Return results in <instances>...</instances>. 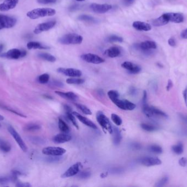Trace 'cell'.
<instances>
[{
    "instance_id": "obj_1",
    "label": "cell",
    "mask_w": 187,
    "mask_h": 187,
    "mask_svg": "<svg viewBox=\"0 0 187 187\" xmlns=\"http://www.w3.org/2000/svg\"><path fill=\"white\" fill-rule=\"evenodd\" d=\"M56 14V10L50 8H39L34 9L27 13V16L31 19H36L41 17H51Z\"/></svg>"
},
{
    "instance_id": "obj_2",
    "label": "cell",
    "mask_w": 187,
    "mask_h": 187,
    "mask_svg": "<svg viewBox=\"0 0 187 187\" xmlns=\"http://www.w3.org/2000/svg\"><path fill=\"white\" fill-rule=\"evenodd\" d=\"M83 38L79 34L69 33L64 35L59 39V43L62 45H79L82 44Z\"/></svg>"
},
{
    "instance_id": "obj_3",
    "label": "cell",
    "mask_w": 187,
    "mask_h": 187,
    "mask_svg": "<svg viewBox=\"0 0 187 187\" xmlns=\"http://www.w3.org/2000/svg\"><path fill=\"white\" fill-rule=\"evenodd\" d=\"M96 119L100 125L105 130L108 131L110 134L113 133V127L110 121L108 118L102 112H98L96 115Z\"/></svg>"
},
{
    "instance_id": "obj_4",
    "label": "cell",
    "mask_w": 187,
    "mask_h": 187,
    "mask_svg": "<svg viewBox=\"0 0 187 187\" xmlns=\"http://www.w3.org/2000/svg\"><path fill=\"white\" fill-rule=\"evenodd\" d=\"M134 47L144 53L149 54L151 50L156 49L157 46L155 42L152 41H145L140 44H135Z\"/></svg>"
},
{
    "instance_id": "obj_5",
    "label": "cell",
    "mask_w": 187,
    "mask_h": 187,
    "mask_svg": "<svg viewBox=\"0 0 187 187\" xmlns=\"http://www.w3.org/2000/svg\"><path fill=\"white\" fill-rule=\"evenodd\" d=\"M65 149L58 146H48L42 150V153L48 156H62L66 153Z\"/></svg>"
},
{
    "instance_id": "obj_6",
    "label": "cell",
    "mask_w": 187,
    "mask_h": 187,
    "mask_svg": "<svg viewBox=\"0 0 187 187\" xmlns=\"http://www.w3.org/2000/svg\"><path fill=\"white\" fill-rule=\"evenodd\" d=\"M26 55V52L24 50L21 51L18 49H14L8 51L7 53H3L0 55V56L3 58H7L8 59H17L19 58H22Z\"/></svg>"
},
{
    "instance_id": "obj_7",
    "label": "cell",
    "mask_w": 187,
    "mask_h": 187,
    "mask_svg": "<svg viewBox=\"0 0 187 187\" xmlns=\"http://www.w3.org/2000/svg\"><path fill=\"white\" fill-rule=\"evenodd\" d=\"M8 130L10 134L13 136L16 142L18 143L19 146L21 149V150L24 152L28 151V146L26 145L23 139L21 138L19 134L16 131V130L13 128L12 126L9 125L8 127Z\"/></svg>"
},
{
    "instance_id": "obj_8",
    "label": "cell",
    "mask_w": 187,
    "mask_h": 187,
    "mask_svg": "<svg viewBox=\"0 0 187 187\" xmlns=\"http://www.w3.org/2000/svg\"><path fill=\"white\" fill-rule=\"evenodd\" d=\"M17 20L9 16L0 15V30L11 28L16 25Z\"/></svg>"
},
{
    "instance_id": "obj_9",
    "label": "cell",
    "mask_w": 187,
    "mask_h": 187,
    "mask_svg": "<svg viewBox=\"0 0 187 187\" xmlns=\"http://www.w3.org/2000/svg\"><path fill=\"white\" fill-rule=\"evenodd\" d=\"M81 59L85 62L92 63V64H99L105 62V59H103L101 56L92 53H87L81 55Z\"/></svg>"
},
{
    "instance_id": "obj_10",
    "label": "cell",
    "mask_w": 187,
    "mask_h": 187,
    "mask_svg": "<svg viewBox=\"0 0 187 187\" xmlns=\"http://www.w3.org/2000/svg\"><path fill=\"white\" fill-rule=\"evenodd\" d=\"M90 8L95 13L103 14L110 10L112 6L110 4H99L94 3L90 6Z\"/></svg>"
},
{
    "instance_id": "obj_11",
    "label": "cell",
    "mask_w": 187,
    "mask_h": 187,
    "mask_svg": "<svg viewBox=\"0 0 187 187\" xmlns=\"http://www.w3.org/2000/svg\"><path fill=\"white\" fill-rule=\"evenodd\" d=\"M57 24L55 21H50L43 23L39 24L37 26L36 28L34 30V33L35 34H39L44 31H48L53 28Z\"/></svg>"
},
{
    "instance_id": "obj_12",
    "label": "cell",
    "mask_w": 187,
    "mask_h": 187,
    "mask_svg": "<svg viewBox=\"0 0 187 187\" xmlns=\"http://www.w3.org/2000/svg\"><path fill=\"white\" fill-rule=\"evenodd\" d=\"M57 72L67 76L71 77H80L82 75V72L80 70L73 68H59L57 69Z\"/></svg>"
},
{
    "instance_id": "obj_13",
    "label": "cell",
    "mask_w": 187,
    "mask_h": 187,
    "mask_svg": "<svg viewBox=\"0 0 187 187\" xmlns=\"http://www.w3.org/2000/svg\"><path fill=\"white\" fill-rule=\"evenodd\" d=\"M140 162L142 165L147 167L153 166L156 165H159L162 164V162L160 159L155 157H144L140 159Z\"/></svg>"
},
{
    "instance_id": "obj_14",
    "label": "cell",
    "mask_w": 187,
    "mask_h": 187,
    "mask_svg": "<svg viewBox=\"0 0 187 187\" xmlns=\"http://www.w3.org/2000/svg\"><path fill=\"white\" fill-rule=\"evenodd\" d=\"M81 165L82 164L79 162L73 164L62 174L61 177L62 178H66L76 175L80 171V167L81 166Z\"/></svg>"
},
{
    "instance_id": "obj_15",
    "label": "cell",
    "mask_w": 187,
    "mask_h": 187,
    "mask_svg": "<svg viewBox=\"0 0 187 187\" xmlns=\"http://www.w3.org/2000/svg\"><path fill=\"white\" fill-rule=\"evenodd\" d=\"M122 67L127 70L131 74H136L140 72L141 71V68L137 64H134L130 62H124L121 65Z\"/></svg>"
},
{
    "instance_id": "obj_16",
    "label": "cell",
    "mask_w": 187,
    "mask_h": 187,
    "mask_svg": "<svg viewBox=\"0 0 187 187\" xmlns=\"http://www.w3.org/2000/svg\"><path fill=\"white\" fill-rule=\"evenodd\" d=\"M19 0H6L2 3L0 4V10L6 12L15 8L17 5Z\"/></svg>"
},
{
    "instance_id": "obj_17",
    "label": "cell",
    "mask_w": 187,
    "mask_h": 187,
    "mask_svg": "<svg viewBox=\"0 0 187 187\" xmlns=\"http://www.w3.org/2000/svg\"><path fill=\"white\" fill-rule=\"evenodd\" d=\"M72 114L74 115L75 117H76L83 124H84L85 125L87 126L92 129H95V130L98 129L97 126L94 123H92L90 120L88 119V118H85L84 116L81 115L79 113H76L74 111L72 112Z\"/></svg>"
},
{
    "instance_id": "obj_18",
    "label": "cell",
    "mask_w": 187,
    "mask_h": 187,
    "mask_svg": "<svg viewBox=\"0 0 187 187\" xmlns=\"http://www.w3.org/2000/svg\"><path fill=\"white\" fill-rule=\"evenodd\" d=\"M133 26L138 31H148L151 29V26L149 24L141 21H135L133 23Z\"/></svg>"
},
{
    "instance_id": "obj_19",
    "label": "cell",
    "mask_w": 187,
    "mask_h": 187,
    "mask_svg": "<svg viewBox=\"0 0 187 187\" xmlns=\"http://www.w3.org/2000/svg\"><path fill=\"white\" fill-rule=\"evenodd\" d=\"M167 16L169 22L175 23H181L184 21V16L182 14L178 13H167Z\"/></svg>"
},
{
    "instance_id": "obj_20",
    "label": "cell",
    "mask_w": 187,
    "mask_h": 187,
    "mask_svg": "<svg viewBox=\"0 0 187 187\" xmlns=\"http://www.w3.org/2000/svg\"><path fill=\"white\" fill-rule=\"evenodd\" d=\"M72 139V137L66 133L58 134L54 136L53 141L56 143H64L65 142H69Z\"/></svg>"
},
{
    "instance_id": "obj_21",
    "label": "cell",
    "mask_w": 187,
    "mask_h": 187,
    "mask_svg": "<svg viewBox=\"0 0 187 187\" xmlns=\"http://www.w3.org/2000/svg\"><path fill=\"white\" fill-rule=\"evenodd\" d=\"M169 21L167 18L166 14L165 13L163 15L159 17V18H156L152 21V24L154 26H161L165 25L169 23Z\"/></svg>"
},
{
    "instance_id": "obj_22",
    "label": "cell",
    "mask_w": 187,
    "mask_h": 187,
    "mask_svg": "<svg viewBox=\"0 0 187 187\" xmlns=\"http://www.w3.org/2000/svg\"><path fill=\"white\" fill-rule=\"evenodd\" d=\"M121 53L120 49L116 46L111 47L105 52V54L110 58L117 57L121 55Z\"/></svg>"
},
{
    "instance_id": "obj_23",
    "label": "cell",
    "mask_w": 187,
    "mask_h": 187,
    "mask_svg": "<svg viewBox=\"0 0 187 187\" xmlns=\"http://www.w3.org/2000/svg\"><path fill=\"white\" fill-rule=\"evenodd\" d=\"M55 93L57 94V95H59V96L64 98H65L66 99L74 100V101L78 99V95H76L74 93L72 92H60V91H55Z\"/></svg>"
},
{
    "instance_id": "obj_24",
    "label": "cell",
    "mask_w": 187,
    "mask_h": 187,
    "mask_svg": "<svg viewBox=\"0 0 187 187\" xmlns=\"http://www.w3.org/2000/svg\"><path fill=\"white\" fill-rule=\"evenodd\" d=\"M27 47L29 49H49V47L45 46L44 45L39 43V42L31 41L27 44Z\"/></svg>"
},
{
    "instance_id": "obj_25",
    "label": "cell",
    "mask_w": 187,
    "mask_h": 187,
    "mask_svg": "<svg viewBox=\"0 0 187 187\" xmlns=\"http://www.w3.org/2000/svg\"><path fill=\"white\" fill-rule=\"evenodd\" d=\"M113 143L115 145H118L121 143L122 139L121 132L117 127H113ZM112 133V134H113Z\"/></svg>"
},
{
    "instance_id": "obj_26",
    "label": "cell",
    "mask_w": 187,
    "mask_h": 187,
    "mask_svg": "<svg viewBox=\"0 0 187 187\" xmlns=\"http://www.w3.org/2000/svg\"><path fill=\"white\" fill-rule=\"evenodd\" d=\"M38 56L41 59H43L48 62H51V63L55 62L57 60L56 58L54 56L49 54V53H40L38 54Z\"/></svg>"
},
{
    "instance_id": "obj_27",
    "label": "cell",
    "mask_w": 187,
    "mask_h": 187,
    "mask_svg": "<svg viewBox=\"0 0 187 187\" xmlns=\"http://www.w3.org/2000/svg\"><path fill=\"white\" fill-rule=\"evenodd\" d=\"M0 150L3 153H8L11 150L10 144L7 141L0 138Z\"/></svg>"
},
{
    "instance_id": "obj_28",
    "label": "cell",
    "mask_w": 187,
    "mask_h": 187,
    "mask_svg": "<svg viewBox=\"0 0 187 187\" xmlns=\"http://www.w3.org/2000/svg\"><path fill=\"white\" fill-rule=\"evenodd\" d=\"M172 150L174 153L177 155L182 154L184 151L183 144L181 142H179L177 144L174 145L173 146H172Z\"/></svg>"
},
{
    "instance_id": "obj_29",
    "label": "cell",
    "mask_w": 187,
    "mask_h": 187,
    "mask_svg": "<svg viewBox=\"0 0 187 187\" xmlns=\"http://www.w3.org/2000/svg\"><path fill=\"white\" fill-rule=\"evenodd\" d=\"M151 113L153 116L156 115L158 116H161L163 118H167L168 115H167L166 113H165L163 111L160 110L158 108H155L154 107H151Z\"/></svg>"
},
{
    "instance_id": "obj_30",
    "label": "cell",
    "mask_w": 187,
    "mask_h": 187,
    "mask_svg": "<svg viewBox=\"0 0 187 187\" xmlns=\"http://www.w3.org/2000/svg\"><path fill=\"white\" fill-rule=\"evenodd\" d=\"M59 128L60 130L64 132V133H67L69 131V127L67 125L66 123L64 121L62 120L61 119H59V123H58Z\"/></svg>"
},
{
    "instance_id": "obj_31",
    "label": "cell",
    "mask_w": 187,
    "mask_h": 187,
    "mask_svg": "<svg viewBox=\"0 0 187 187\" xmlns=\"http://www.w3.org/2000/svg\"><path fill=\"white\" fill-rule=\"evenodd\" d=\"M149 151H151V153L156 154H160L163 153V148L160 146L156 144L151 145L149 147Z\"/></svg>"
},
{
    "instance_id": "obj_32",
    "label": "cell",
    "mask_w": 187,
    "mask_h": 187,
    "mask_svg": "<svg viewBox=\"0 0 187 187\" xmlns=\"http://www.w3.org/2000/svg\"><path fill=\"white\" fill-rule=\"evenodd\" d=\"M41 128V126L39 125L38 124H36V123H29L28 125H27L25 126L24 130H26V131H34L39 130Z\"/></svg>"
},
{
    "instance_id": "obj_33",
    "label": "cell",
    "mask_w": 187,
    "mask_h": 187,
    "mask_svg": "<svg viewBox=\"0 0 187 187\" xmlns=\"http://www.w3.org/2000/svg\"><path fill=\"white\" fill-rule=\"evenodd\" d=\"M85 82V80L80 78H69L66 80V82L69 84L80 85Z\"/></svg>"
},
{
    "instance_id": "obj_34",
    "label": "cell",
    "mask_w": 187,
    "mask_h": 187,
    "mask_svg": "<svg viewBox=\"0 0 187 187\" xmlns=\"http://www.w3.org/2000/svg\"><path fill=\"white\" fill-rule=\"evenodd\" d=\"M75 105L77 107V108H78L80 110H81L82 112L85 114V115H92V114L91 110H90L85 105H82V104H78V103H76Z\"/></svg>"
},
{
    "instance_id": "obj_35",
    "label": "cell",
    "mask_w": 187,
    "mask_h": 187,
    "mask_svg": "<svg viewBox=\"0 0 187 187\" xmlns=\"http://www.w3.org/2000/svg\"><path fill=\"white\" fill-rule=\"evenodd\" d=\"M66 115L67 118L69 119L70 121H71V123H73V125L77 128L79 129V126L77 123L76 118L74 117V115L72 114V111H69V112H66Z\"/></svg>"
},
{
    "instance_id": "obj_36",
    "label": "cell",
    "mask_w": 187,
    "mask_h": 187,
    "mask_svg": "<svg viewBox=\"0 0 187 187\" xmlns=\"http://www.w3.org/2000/svg\"><path fill=\"white\" fill-rule=\"evenodd\" d=\"M141 127L143 130L148 131V132H153V131H155L157 129L155 126L152 125H149L148 123H142L141 125Z\"/></svg>"
},
{
    "instance_id": "obj_37",
    "label": "cell",
    "mask_w": 187,
    "mask_h": 187,
    "mask_svg": "<svg viewBox=\"0 0 187 187\" xmlns=\"http://www.w3.org/2000/svg\"><path fill=\"white\" fill-rule=\"evenodd\" d=\"M168 181H169V177L166 176H165L164 177H162L161 179H159L158 182H156V184L155 185V187H164V185L168 182Z\"/></svg>"
},
{
    "instance_id": "obj_38",
    "label": "cell",
    "mask_w": 187,
    "mask_h": 187,
    "mask_svg": "<svg viewBox=\"0 0 187 187\" xmlns=\"http://www.w3.org/2000/svg\"><path fill=\"white\" fill-rule=\"evenodd\" d=\"M78 19L80 21H88V22H95V18L92 16H88L86 14H82L78 17Z\"/></svg>"
},
{
    "instance_id": "obj_39",
    "label": "cell",
    "mask_w": 187,
    "mask_h": 187,
    "mask_svg": "<svg viewBox=\"0 0 187 187\" xmlns=\"http://www.w3.org/2000/svg\"><path fill=\"white\" fill-rule=\"evenodd\" d=\"M49 79H50V76L49 74H43L39 76L38 77V81L41 84H47L49 81Z\"/></svg>"
},
{
    "instance_id": "obj_40",
    "label": "cell",
    "mask_w": 187,
    "mask_h": 187,
    "mask_svg": "<svg viewBox=\"0 0 187 187\" xmlns=\"http://www.w3.org/2000/svg\"><path fill=\"white\" fill-rule=\"evenodd\" d=\"M63 158L60 156H49L48 158H46V161L50 163H55L58 162L60 161H62Z\"/></svg>"
},
{
    "instance_id": "obj_41",
    "label": "cell",
    "mask_w": 187,
    "mask_h": 187,
    "mask_svg": "<svg viewBox=\"0 0 187 187\" xmlns=\"http://www.w3.org/2000/svg\"><path fill=\"white\" fill-rule=\"evenodd\" d=\"M111 119H112V120L113 121V123H115L116 125L121 126L122 125V119L118 115L115 114H112L111 115Z\"/></svg>"
},
{
    "instance_id": "obj_42",
    "label": "cell",
    "mask_w": 187,
    "mask_h": 187,
    "mask_svg": "<svg viewBox=\"0 0 187 187\" xmlns=\"http://www.w3.org/2000/svg\"><path fill=\"white\" fill-rule=\"evenodd\" d=\"M107 41L110 42H122L123 39L122 37L117 35H111L108 37Z\"/></svg>"
},
{
    "instance_id": "obj_43",
    "label": "cell",
    "mask_w": 187,
    "mask_h": 187,
    "mask_svg": "<svg viewBox=\"0 0 187 187\" xmlns=\"http://www.w3.org/2000/svg\"><path fill=\"white\" fill-rule=\"evenodd\" d=\"M108 96L110 98V100H112L117 98H119V94L117 91L114 90H110L107 93Z\"/></svg>"
},
{
    "instance_id": "obj_44",
    "label": "cell",
    "mask_w": 187,
    "mask_h": 187,
    "mask_svg": "<svg viewBox=\"0 0 187 187\" xmlns=\"http://www.w3.org/2000/svg\"><path fill=\"white\" fill-rule=\"evenodd\" d=\"M125 105V110H133L136 108V105L126 99H124Z\"/></svg>"
},
{
    "instance_id": "obj_45",
    "label": "cell",
    "mask_w": 187,
    "mask_h": 187,
    "mask_svg": "<svg viewBox=\"0 0 187 187\" xmlns=\"http://www.w3.org/2000/svg\"><path fill=\"white\" fill-rule=\"evenodd\" d=\"M0 107H1V108H3V109H5L6 110H8V111H9L10 112H12V113H14V114H16V115H18L20 116H21V117H23V118H26V116L25 115H23L22 114H21L20 113H18L17 111H16L15 110H13L12 109H11V108H8L7 107H6V106H5V105L2 104H1L0 103Z\"/></svg>"
},
{
    "instance_id": "obj_46",
    "label": "cell",
    "mask_w": 187,
    "mask_h": 187,
    "mask_svg": "<svg viewBox=\"0 0 187 187\" xmlns=\"http://www.w3.org/2000/svg\"><path fill=\"white\" fill-rule=\"evenodd\" d=\"M91 176L90 172L89 171H83L80 172V174L77 176V177L80 179H87L89 178Z\"/></svg>"
},
{
    "instance_id": "obj_47",
    "label": "cell",
    "mask_w": 187,
    "mask_h": 187,
    "mask_svg": "<svg viewBox=\"0 0 187 187\" xmlns=\"http://www.w3.org/2000/svg\"><path fill=\"white\" fill-rule=\"evenodd\" d=\"M37 2L40 4H51V3H55L57 2V0H37Z\"/></svg>"
},
{
    "instance_id": "obj_48",
    "label": "cell",
    "mask_w": 187,
    "mask_h": 187,
    "mask_svg": "<svg viewBox=\"0 0 187 187\" xmlns=\"http://www.w3.org/2000/svg\"><path fill=\"white\" fill-rule=\"evenodd\" d=\"M16 187H30L31 185L28 183H23V182H17L16 185Z\"/></svg>"
},
{
    "instance_id": "obj_49",
    "label": "cell",
    "mask_w": 187,
    "mask_h": 187,
    "mask_svg": "<svg viewBox=\"0 0 187 187\" xmlns=\"http://www.w3.org/2000/svg\"><path fill=\"white\" fill-rule=\"evenodd\" d=\"M179 165L182 167H185L186 166L187 163V159L185 158H182L181 159H179V162H178Z\"/></svg>"
},
{
    "instance_id": "obj_50",
    "label": "cell",
    "mask_w": 187,
    "mask_h": 187,
    "mask_svg": "<svg viewBox=\"0 0 187 187\" xmlns=\"http://www.w3.org/2000/svg\"><path fill=\"white\" fill-rule=\"evenodd\" d=\"M123 4L125 6H130L131 5H132L133 4L134 2H135V0H123Z\"/></svg>"
},
{
    "instance_id": "obj_51",
    "label": "cell",
    "mask_w": 187,
    "mask_h": 187,
    "mask_svg": "<svg viewBox=\"0 0 187 187\" xmlns=\"http://www.w3.org/2000/svg\"><path fill=\"white\" fill-rule=\"evenodd\" d=\"M147 92L146 91H144V96H143V99H142L143 105L147 104Z\"/></svg>"
},
{
    "instance_id": "obj_52",
    "label": "cell",
    "mask_w": 187,
    "mask_h": 187,
    "mask_svg": "<svg viewBox=\"0 0 187 187\" xmlns=\"http://www.w3.org/2000/svg\"><path fill=\"white\" fill-rule=\"evenodd\" d=\"M168 44L171 46H176V41H175V40L174 38H170L168 40Z\"/></svg>"
},
{
    "instance_id": "obj_53",
    "label": "cell",
    "mask_w": 187,
    "mask_h": 187,
    "mask_svg": "<svg viewBox=\"0 0 187 187\" xmlns=\"http://www.w3.org/2000/svg\"><path fill=\"white\" fill-rule=\"evenodd\" d=\"M173 86V83L171 80H168V82H167V85L166 86V90L167 91H169L170 90H171L172 88V87Z\"/></svg>"
},
{
    "instance_id": "obj_54",
    "label": "cell",
    "mask_w": 187,
    "mask_h": 187,
    "mask_svg": "<svg viewBox=\"0 0 187 187\" xmlns=\"http://www.w3.org/2000/svg\"><path fill=\"white\" fill-rule=\"evenodd\" d=\"M31 140L32 142H33V143H43L42 142V139L39 138H36V137H33L32 138H31Z\"/></svg>"
},
{
    "instance_id": "obj_55",
    "label": "cell",
    "mask_w": 187,
    "mask_h": 187,
    "mask_svg": "<svg viewBox=\"0 0 187 187\" xmlns=\"http://www.w3.org/2000/svg\"><path fill=\"white\" fill-rule=\"evenodd\" d=\"M183 97L185 99V104L187 107V87L185 88L184 92H183Z\"/></svg>"
},
{
    "instance_id": "obj_56",
    "label": "cell",
    "mask_w": 187,
    "mask_h": 187,
    "mask_svg": "<svg viewBox=\"0 0 187 187\" xmlns=\"http://www.w3.org/2000/svg\"><path fill=\"white\" fill-rule=\"evenodd\" d=\"M181 36L183 39H187V29L182 31Z\"/></svg>"
},
{
    "instance_id": "obj_57",
    "label": "cell",
    "mask_w": 187,
    "mask_h": 187,
    "mask_svg": "<svg viewBox=\"0 0 187 187\" xmlns=\"http://www.w3.org/2000/svg\"><path fill=\"white\" fill-rule=\"evenodd\" d=\"M12 173L14 176H16L17 177H18L19 176H21V175H23V174L21 173V172L18 171H17V170H13L12 171Z\"/></svg>"
},
{
    "instance_id": "obj_58",
    "label": "cell",
    "mask_w": 187,
    "mask_h": 187,
    "mask_svg": "<svg viewBox=\"0 0 187 187\" xmlns=\"http://www.w3.org/2000/svg\"><path fill=\"white\" fill-rule=\"evenodd\" d=\"M3 47H4V46H3V45L2 44H0V53L2 52V51L3 50Z\"/></svg>"
},
{
    "instance_id": "obj_59",
    "label": "cell",
    "mask_w": 187,
    "mask_h": 187,
    "mask_svg": "<svg viewBox=\"0 0 187 187\" xmlns=\"http://www.w3.org/2000/svg\"><path fill=\"white\" fill-rule=\"evenodd\" d=\"M45 97L47 98H48V99H52L53 98L50 97V96H49V95H46L45 96H44Z\"/></svg>"
},
{
    "instance_id": "obj_60",
    "label": "cell",
    "mask_w": 187,
    "mask_h": 187,
    "mask_svg": "<svg viewBox=\"0 0 187 187\" xmlns=\"http://www.w3.org/2000/svg\"><path fill=\"white\" fill-rule=\"evenodd\" d=\"M3 119H4V117H3L2 115H0V121L3 120Z\"/></svg>"
},
{
    "instance_id": "obj_61",
    "label": "cell",
    "mask_w": 187,
    "mask_h": 187,
    "mask_svg": "<svg viewBox=\"0 0 187 187\" xmlns=\"http://www.w3.org/2000/svg\"><path fill=\"white\" fill-rule=\"evenodd\" d=\"M157 65H158V66H159V67H160V68H163V65H162V64L158 63V64H157Z\"/></svg>"
},
{
    "instance_id": "obj_62",
    "label": "cell",
    "mask_w": 187,
    "mask_h": 187,
    "mask_svg": "<svg viewBox=\"0 0 187 187\" xmlns=\"http://www.w3.org/2000/svg\"><path fill=\"white\" fill-rule=\"evenodd\" d=\"M76 1H77L78 2H83V1H84L85 0H76Z\"/></svg>"
},
{
    "instance_id": "obj_63",
    "label": "cell",
    "mask_w": 187,
    "mask_h": 187,
    "mask_svg": "<svg viewBox=\"0 0 187 187\" xmlns=\"http://www.w3.org/2000/svg\"><path fill=\"white\" fill-rule=\"evenodd\" d=\"M1 127V124H0V127Z\"/></svg>"
}]
</instances>
